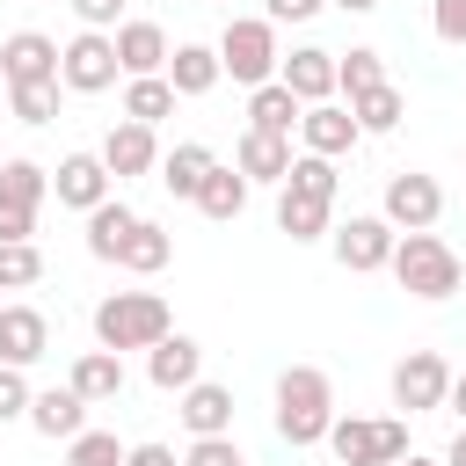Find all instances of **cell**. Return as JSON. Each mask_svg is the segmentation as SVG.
Instances as JSON below:
<instances>
[{
    "instance_id": "cell-39",
    "label": "cell",
    "mask_w": 466,
    "mask_h": 466,
    "mask_svg": "<svg viewBox=\"0 0 466 466\" xmlns=\"http://www.w3.org/2000/svg\"><path fill=\"white\" fill-rule=\"evenodd\" d=\"M430 22L444 44H466V0H430Z\"/></svg>"
},
{
    "instance_id": "cell-32",
    "label": "cell",
    "mask_w": 466,
    "mask_h": 466,
    "mask_svg": "<svg viewBox=\"0 0 466 466\" xmlns=\"http://www.w3.org/2000/svg\"><path fill=\"white\" fill-rule=\"evenodd\" d=\"M284 189H299V197H320V204H335L342 175H335V160H320V153H291V175H284Z\"/></svg>"
},
{
    "instance_id": "cell-45",
    "label": "cell",
    "mask_w": 466,
    "mask_h": 466,
    "mask_svg": "<svg viewBox=\"0 0 466 466\" xmlns=\"http://www.w3.org/2000/svg\"><path fill=\"white\" fill-rule=\"evenodd\" d=\"M328 7H342V15H371L379 0H328Z\"/></svg>"
},
{
    "instance_id": "cell-1",
    "label": "cell",
    "mask_w": 466,
    "mask_h": 466,
    "mask_svg": "<svg viewBox=\"0 0 466 466\" xmlns=\"http://www.w3.org/2000/svg\"><path fill=\"white\" fill-rule=\"evenodd\" d=\"M328 422H335V386H328V371H320V364H291V371L277 379V437H284L291 451H306V444L328 437Z\"/></svg>"
},
{
    "instance_id": "cell-46",
    "label": "cell",
    "mask_w": 466,
    "mask_h": 466,
    "mask_svg": "<svg viewBox=\"0 0 466 466\" xmlns=\"http://www.w3.org/2000/svg\"><path fill=\"white\" fill-rule=\"evenodd\" d=\"M444 466H466V430L451 437V451H444Z\"/></svg>"
},
{
    "instance_id": "cell-43",
    "label": "cell",
    "mask_w": 466,
    "mask_h": 466,
    "mask_svg": "<svg viewBox=\"0 0 466 466\" xmlns=\"http://www.w3.org/2000/svg\"><path fill=\"white\" fill-rule=\"evenodd\" d=\"M124 466H182L167 444H124Z\"/></svg>"
},
{
    "instance_id": "cell-11",
    "label": "cell",
    "mask_w": 466,
    "mask_h": 466,
    "mask_svg": "<svg viewBox=\"0 0 466 466\" xmlns=\"http://www.w3.org/2000/svg\"><path fill=\"white\" fill-rule=\"evenodd\" d=\"M277 80L291 87V102H299V109H313V102H328V95H335V51L299 44L291 58H277Z\"/></svg>"
},
{
    "instance_id": "cell-24",
    "label": "cell",
    "mask_w": 466,
    "mask_h": 466,
    "mask_svg": "<svg viewBox=\"0 0 466 466\" xmlns=\"http://www.w3.org/2000/svg\"><path fill=\"white\" fill-rule=\"evenodd\" d=\"M211 167H218V153H211V146H197V138H182L175 153H160V182H167L175 197H189V204H197V189H204V175H211Z\"/></svg>"
},
{
    "instance_id": "cell-12",
    "label": "cell",
    "mask_w": 466,
    "mask_h": 466,
    "mask_svg": "<svg viewBox=\"0 0 466 466\" xmlns=\"http://www.w3.org/2000/svg\"><path fill=\"white\" fill-rule=\"evenodd\" d=\"M299 138H306V153H320V160H342V153H357V116H350V102H313L306 116H299Z\"/></svg>"
},
{
    "instance_id": "cell-18",
    "label": "cell",
    "mask_w": 466,
    "mask_h": 466,
    "mask_svg": "<svg viewBox=\"0 0 466 466\" xmlns=\"http://www.w3.org/2000/svg\"><path fill=\"white\" fill-rule=\"evenodd\" d=\"M146 379H153L160 393H182V386L204 379V350H197L189 335H160V342L146 350Z\"/></svg>"
},
{
    "instance_id": "cell-4",
    "label": "cell",
    "mask_w": 466,
    "mask_h": 466,
    "mask_svg": "<svg viewBox=\"0 0 466 466\" xmlns=\"http://www.w3.org/2000/svg\"><path fill=\"white\" fill-rule=\"evenodd\" d=\"M211 51H218V73L240 80V87L277 80V58H284V51H277V22H262V15H233Z\"/></svg>"
},
{
    "instance_id": "cell-10",
    "label": "cell",
    "mask_w": 466,
    "mask_h": 466,
    "mask_svg": "<svg viewBox=\"0 0 466 466\" xmlns=\"http://www.w3.org/2000/svg\"><path fill=\"white\" fill-rule=\"evenodd\" d=\"M29 80H58V44L44 29H15L0 44V87H29Z\"/></svg>"
},
{
    "instance_id": "cell-6",
    "label": "cell",
    "mask_w": 466,
    "mask_h": 466,
    "mask_svg": "<svg viewBox=\"0 0 466 466\" xmlns=\"http://www.w3.org/2000/svg\"><path fill=\"white\" fill-rule=\"evenodd\" d=\"M393 233H430L437 218H444V189L430 182V175H415V167H400V175H386V211H379Z\"/></svg>"
},
{
    "instance_id": "cell-8",
    "label": "cell",
    "mask_w": 466,
    "mask_h": 466,
    "mask_svg": "<svg viewBox=\"0 0 466 466\" xmlns=\"http://www.w3.org/2000/svg\"><path fill=\"white\" fill-rule=\"evenodd\" d=\"M328 240H335V262H342V269L371 277V269H386V262H393V240H400V233H393L379 211H357V218H342Z\"/></svg>"
},
{
    "instance_id": "cell-33",
    "label": "cell",
    "mask_w": 466,
    "mask_h": 466,
    "mask_svg": "<svg viewBox=\"0 0 466 466\" xmlns=\"http://www.w3.org/2000/svg\"><path fill=\"white\" fill-rule=\"evenodd\" d=\"M350 116H357V131H393V124L408 116V102H400V87L386 80V87H371V95H357V102H350Z\"/></svg>"
},
{
    "instance_id": "cell-31",
    "label": "cell",
    "mask_w": 466,
    "mask_h": 466,
    "mask_svg": "<svg viewBox=\"0 0 466 466\" xmlns=\"http://www.w3.org/2000/svg\"><path fill=\"white\" fill-rule=\"evenodd\" d=\"M0 197L22 204V211H36V204L51 197V167H36V160H0Z\"/></svg>"
},
{
    "instance_id": "cell-41",
    "label": "cell",
    "mask_w": 466,
    "mask_h": 466,
    "mask_svg": "<svg viewBox=\"0 0 466 466\" xmlns=\"http://www.w3.org/2000/svg\"><path fill=\"white\" fill-rule=\"evenodd\" d=\"M73 15H80V29H116V15H124V0H73Z\"/></svg>"
},
{
    "instance_id": "cell-20",
    "label": "cell",
    "mask_w": 466,
    "mask_h": 466,
    "mask_svg": "<svg viewBox=\"0 0 466 466\" xmlns=\"http://www.w3.org/2000/svg\"><path fill=\"white\" fill-rule=\"evenodd\" d=\"M160 80H167L175 102H182V95H211L226 73H218V51H211V44H175L167 66H160Z\"/></svg>"
},
{
    "instance_id": "cell-40",
    "label": "cell",
    "mask_w": 466,
    "mask_h": 466,
    "mask_svg": "<svg viewBox=\"0 0 466 466\" xmlns=\"http://www.w3.org/2000/svg\"><path fill=\"white\" fill-rule=\"evenodd\" d=\"M7 240H36V211H22V204L0 197V248H7Z\"/></svg>"
},
{
    "instance_id": "cell-38",
    "label": "cell",
    "mask_w": 466,
    "mask_h": 466,
    "mask_svg": "<svg viewBox=\"0 0 466 466\" xmlns=\"http://www.w3.org/2000/svg\"><path fill=\"white\" fill-rule=\"evenodd\" d=\"M29 415V379L15 364H0V422H22Z\"/></svg>"
},
{
    "instance_id": "cell-37",
    "label": "cell",
    "mask_w": 466,
    "mask_h": 466,
    "mask_svg": "<svg viewBox=\"0 0 466 466\" xmlns=\"http://www.w3.org/2000/svg\"><path fill=\"white\" fill-rule=\"evenodd\" d=\"M182 466H248V459H240V444H233V437H189Z\"/></svg>"
},
{
    "instance_id": "cell-19",
    "label": "cell",
    "mask_w": 466,
    "mask_h": 466,
    "mask_svg": "<svg viewBox=\"0 0 466 466\" xmlns=\"http://www.w3.org/2000/svg\"><path fill=\"white\" fill-rule=\"evenodd\" d=\"M29 430L51 437V444H58V437L73 444V437L87 430V400H80L73 386H44V393H29Z\"/></svg>"
},
{
    "instance_id": "cell-23",
    "label": "cell",
    "mask_w": 466,
    "mask_h": 466,
    "mask_svg": "<svg viewBox=\"0 0 466 466\" xmlns=\"http://www.w3.org/2000/svg\"><path fill=\"white\" fill-rule=\"evenodd\" d=\"M66 386H73L87 408H95V400H116V393H124V357H116V350H80Z\"/></svg>"
},
{
    "instance_id": "cell-2",
    "label": "cell",
    "mask_w": 466,
    "mask_h": 466,
    "mask_svg": "<svg viewBox=\"0 0 466 466\" xmlns=\"http://www.w3.org/2000/svg\"><path fill=\"white\" fill-rule=\"evenodd\" d=\"M160 335H175V313H167V299L160 291H109L102 306H95V342L102 350H153Z\"/></svg>"
},
{
    "instance_id": "cell-7",
    "label": "cell",
    "mask_w": 466,
    "mask_h": 466,
    "mask_svg": "<svg viewBox=\"0 0 466 466\" xmlns=\"http://www.w3.org/2000/svg\"><path fill=\"white\" fill-rule=\"evenodd\" d=\"M58 87H73V95L116 87V44H109L102 29H80V36L58 51Z\"/></svg>"
},
{
    "instance_id": "cell-35",
    "label": "cell",
    "mask_w": 466,
    "mask_h": 466,
    "mask_svg": "<svg viewBox=\"0 0 466 466\" xmlns=\"http://www.w3.org/2000/svg\"><path fill=\"white\" fill-rule=\"evenodd\" d=\"M7 109L22 124H51L58 116V80H29V87H7Z\"/></svg>"
},
{
    "instance_id": "cell-27",
    "label": "cell",
    "mask_w": 466,
    "mask_h": 466,
    "mask_svg": "<svg viewBox=\"0 0 466 466\" xmlns=\"http://www.w3.org/2000/svg\"><path fill=\"white\" fill-rule=\"evenodd\" d=\"M197 211L218 218V226H233V218L248 211V175H240V167H211L204 189H197Z\"/></svg>"
},
{
    "instance_id": "cell-5",
    "label": "cell",
    "mask_w": 466,
    "mask_h": 466,
    "mask_svg": "<svg viewBox=\"0 0 466 466\" xmlns=\"http://www.w3.org/2000/svg\"><path fill=\"white\" fill-rule=\"evenodd\" d=\"M320 444H328L342 466H400V459H408V422H400V415H379V422L335 415Z\"/></svg>"
},
{
    "instance_id": "cell-28",
    "label": "cell",
    "mask_w": 466,
    "mask_h": 466,
    "mask_svg": "<svg viewBox=\"0 0 466 466\" xmlns=\"http://www.w3.org/2000/svg\"><path fill=\"white\" fill-rule=\"evenodd\" d=\"M167 255H175V240H167V226H153V218H138V226H131V240L116 248V269H131V277H153V269H167Z\"/></svg>"
},
{
    "instance_id": "cell-34",
    "label": "cell",
    "mask_w": 466,
    "mask_h": 466,
    "mask_svg": "<svg viewBox=\"0 0 466 466\" xmlns=\"http://www.w3.org/2000/svg\"><path fill=\"white\" fill-rule=\"evenodd\" d=\"M36 277H44L36 240H7V248H0V291H29Z\"/></svg>"
},
{
    "instance_id": "cell-25",
    "label": "cell",
    "mask_w": 466,
    "mask_h": 466,
    "mask_svg": "<svg viewBox=\"0 0 466 466\" xmlns=\"http://www.w3.org/2000/svg\"><path fill=\"white\" fill-rule=\"evenodd\" d=\"M277 233H291V240H320V233H335V204L299 197V189H277Z\"/></svg>"
},
{
    "instance_id": "cell-36",
    "label": "cell",
    "mask_w": 466,
    "mask_h": 466,
    "mask_svg": "<svg viewBox=\"0 0 466 466\" xmlns=\"http://www.w3.org/2000/svg\"><path fill=\"white\" fill-rule=\"evenodd\" d=\"M66 466H124V444H116L109 430H80V437L66 444Z\"/></svg>"
},
{
    "instance_id": "cell-42",
    "label": "cell",
    "mask_w": 466,
    "mask_h": 466,
    "mask_svg": "<svg viewBox=\"0 0 466 466\" xmlns=\"http://www.w3.org/2000/svg\"><path fill=\"white\" fill-rule=\"evenodd\" d=\"M320 7H328V0H269V15H262V22H313Z\"/></svg>"
},
{
    "instance_id": "cell-16",
    "label": "cell",
    "mask_w": 466,
    "mask_h": 466,
    "mask_svg": "<svg viewBox=\"0 0 466 466\" xmlns=\"http://www.w3.org/2000/svg\"><path fill=\"white\" fill-rule=\"evenodd\" d=\"M44 350H51V320L36 306H0V364L29 371Z\"/></svg>"
},
{
    "instance_id": "cell-26",
    "label": "cell",
    "mask_w": 466,
    "mask_h": 466,
    "mask_svg": "<svg viewBox=\"0 0 466 466\" xmlns=\"http://www.w3.org/2000/svg\"><path fill=\"white\" fill-rule=\"evenodd\" d=\"M131 226H138V211H131L124 197L95 204V211H87V255H95V262H116V248L131 240Z\"/></svg>"
},
{
    "instance_id": "cell-29",
    "label": "cell",
    "mask_w": 466,
    "mask_h": 466,
    "mask_svg": "<svg viewBox=\"0 0 466 466\" xmlns=\"http://www.w3.org/2000/svg\"><path fill=\"white\" fill-rule=\"evenodd\" d=\"M124 116L153 131L160 116H175V87H167L160 73H146V80H124Z\"/></svg>"
},
{
    "instance_id": "cell-9",
    "label": "cell",
    "mask_w": 466,
    "mask_h": 466,
    "mask_svg": "<svg viewBox=\"0 0 466 466\" xmlns=\"http://www.w3.org/2000/svg\"><path fill=\"white\" fill-rule=\"evenodd\" d=\"M444 393H451V364H444L437 350H408V357L393 364V408L430 415V408H444Z\"/></svg>"
},
{
    "instance_id": "cell-21",
    "label": "cell",
    "mask_w": 466,
    "mask_h": 466,
    "mask_svg": "<svg viewBox=\"0 0 466 466\" xmlns=\"http://www.w3.org/2000/svg\"><path fill=\"white\" fill-rule=\"evenodd\" d=\"M233 167H240L248 182H277V189H284V175H291V138L240 131V146H233Z\"/></svg>"
},
{
    "instance_id": "cell-14",
    "label": "cell",
    "mask_w": 466,
    "mask_h": 466,
    "mask_svg": "<svg viewBox=\"0 0 466 466\" xmlns=\"http://www.w3.org/2000/svg\"><path fill=\"white\" fill-rule=\"evenodd\" d=\"M102 167H109V182H124V175H153L160 167V138L146 131V124H109V138H102Z\"/></svg>"
},
{
    "instance_id": "cell-44",
    "label": "cell",
    "mask_w": 466,
    "mask_h": 466,
    "mask_svg": "<svg viewBox=\"0 0 466 466\" xmlns=\"http://www.w3.org/2000/svg\"><path fill=\"white\" fill-rule=\"evenodd\" d=\"M444 408L459 415V430H466V371H451V393H444Z\"/></svg>"
},
{
    "instance_id": "cell-3",
    "label": "cell",
    "mask_w": 466,
    "mask_h": 466,
    "mask_svg": "<svg viewBox=\"0 0 466 466\" xmlns=\"http://www.w3.org/2000/svg\"><path fill=\"white\" fill-rule=\"evenodd\" d=\"M386 269L400 277V291H408V299H451V291H459V277H466V269H459V255H451L437 233H400Z\"/></svg>"
},
{
    "instance_id": "cell-22",
    "label": "cell",
    "mask_w": 466,
    "mask_h": 466,
    "mask_svg": "<svg viewBox=\"0 0 466 466\" xmlns=\"http://www.w3.org/2000/svg\"><path fill=\"white\" fill-rule=\"evenodd\" d=\"M299 102H291V87L284 80H262V87H248V131H269V138H291L299 131Z\"/></svg>"
},
{
    "instance_id": "cell-17",
    "label": "cell",
    "mask_w": 466,
    "mask_h": 466,
    "mask_svg": "<svg viewBox=\"0 0 466 466\" xmlns=\"http://www.w3.org/2000/svg\"><path fill=\"white\" fill-rule=\"evenodd\" d=\"M51 189H58V204H73V211L109 204V167H102V153H66L58 175H51Z\"/></svg>"
},
{
    "instance_id": "cell-30",
    "label": "cell",
    "mask_w": 466,
    "mask_h": 466,
    "mask_svg": "<svg viewBox=\"0 0 466 466\" xmlns=\"http://www.w3.org/2000/svg\"><path fill=\"white\" fill-rule=\"evenodd\" d=\"M335 87L357 102V95H371V87H386V58L371 51V44H357V51H342L335 58Z\"/></svg>"
},
{
    "instance_id": "cell-47",
    "label": "cell",
    "mask_w": 466,
    "mask_h": 466,
    "mask_svg": "<svg viewBox=\"0 0 466 466\" xmlns=\"http://www.w3.org/2000/svg\"><path fill=\"white\" fill-rule=\"evenodd\" d=\"M400 466H444V459H422V451H408V459H400Z\"/></svg>"
},
{
    "instance_id": "cell-13",
    "label": "cell",
    "mask_w": 466,
    "mask_h": 466,
    "mask_svg": "<svg viewBox=\"0 0 466 466\" xmlns=\"http://www.w3.org/2000/svg\"><path fill=\"white\" fill-rule=\"evenodd\" d=\"M109 44H116V73L124 80H146V73L167 66V29L160 22H116Z\"/></svg>"
},
{
    "instance_id": "cell-48",
    "label": "cell",
    "mask_w": 466,
    "mask_h": 466,
    "mask_svg": "<svg viewBox=\"0 0 466 466\" xmlns=\"http://www.w3.org/2000/svg\"><path fill=\"white\" fill-rule=\"evenodd\" d=\"M0 160H7V153H0Z\"/></svg>"
},
{
    "instance_id": "cell-15",
    "label": "cell",
    "mask_w": 466,
    "mask_h": 466,
    "mask_svg": "<svg viewBox=\"0 0 466 466\" xmlns=\"http://www.w3.org/2000/svg\"><path fill=\"white\" fill-rule=\"evenodd\" d=\"M175 415H182V430H189V437H233V393H226V386H211V379L182 386V393H175Z\"/></svg>"
}]
</instances>
